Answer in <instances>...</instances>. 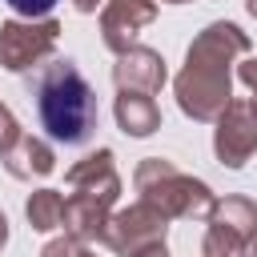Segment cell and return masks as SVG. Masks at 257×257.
Masks as SVG:
<instances>
[{
	"label": "cell",
	"instance_id": "6da1fadb",
	"mask_svg": "<svg viewBox=\"0 0 257 257\" xmlns=\"http://www.w3.org/2000/svg\"><path fill=\"white\" fill-rule=\"evenodd\" d=\"M249 52V36L237 24H209L177 76V104L193 120H217L229 104V60Z\"/></svg>",
	"mask_w": 257,
	"mask_h": 257
},
{
	"label": "cell",
	"instance_id": "7a4b0ae2",
	"mask_svg": "<svg viewBox=\"0 0 257 257\" xmlns=\"http://www.w3.org/2000/svg\"><path fill=\"white\" fill-rule=\"evenodd\" d=\"M36 112L52 141L84 145L96 128V96L72 60H52L36 72Z\"/></svg>",
	"mask_w": 257,
	"mask_h": 257
},
{
	"label": "cell",
	"instance_id": "3957f363",
	"mask_svg": "<svg viewBox=\"0 0 257 257\" xmlns=\"http://www.w3.org/2000/svg\"><path fill=\"white\" fill-rule=\"evenodd\" d=\"M137 193H141L145 205H153L165 217H209L213 205H217L205 181H193L189 173L173 169L161 157L141 161V169H137Z\"/></svg>",
	"mask_w": 257,
	"mask_h": 257
},
{
	"label": "cell",
	"instance_id": "277c9868",
	"mask_svg": "<svg viewBox=\"0 0 257 257\" xmlns=\"http://www.w3.org/2000/svg\"><path fill=\"white\" fill-rule=\"evenodd\" d=\"M257 233V205L249 197H225L209 213V233H205V257H241L249 237Z\"/></svg>",
	"mask_w": 257,
	"mask_h": 257
},
{
	"label": "cell",
	"instance_id": "5b68a950",
	"mask_svg": "<svg viewBox=\"0 0 257 257\" xmlns=\"http://www.w3.org/2000/svg\"><path fill=\"white\" fill-rule=\"evenodd\" d=\"M56 36H60V24L48 16L44 20H8L0 28V64L8 72H24L56 48Z\"/></svg>",
	"mask_w": 257,
	"mask_h": 257
},
{
	"label": "cell",
	"instance_id": "8992f818",
	"mask_svg": "<svg viewBox=\"0 0 257 257\" xmlns=\"http://www.w3.org/2000/svg\"><path fill=\"white\" fill-rule=\"evenodd\" d=\"M165 213H157L153 205H133V209H120V213H112L108 217V225H104V245L112 249V253H120V257H137L141 249H149V245H161L165 241Z\"/></svg>",
	"mask_w": 257,
	"mask_h": 257
},
{
	"label": "cell",
	"instance_id": "52a82bcc",
	"mask_svg": "<svg viewBox=\"0 0 257 257\" xmlns=\"http://www.w3.org/2000/svg\"><path fill=\"white\" fill-rule=\"evenodd\" d=\"M213 149H217L221 165H229V169H241L257 153V112L245 100H229L225 104V112L217 116Z\"/></svg>",
	"mask_w": 257,
	"mask_h": 257
},
{
	"label": "cell",
	"instance_id": "ba28073f",
	"mask_svg": "<svg viewBox=\"0 0 257 257\" xmlns=\"http://www.w3.org/2000/svg\"><path fill=\"white\" fill-rule=\"evenodd\" d=\"M68 197H84V201H100V205H112L116 193H120V177L112 169V153L100 149L92 157H84L80 165L68 169Z\"/></svg>",
	"mask_w": 257,
	"mask_h": 257
},
{
	"label": "cell",
	"instance_id": "9c48e42d",
	"mask_svg": "<svg viewBox=\"0 0 257 257\" xmlns=\"http://www.w3.org/2000/svg\"><path fill=\"white\" fill-rule=\"evenodd\" d=\"M157 16V4L153 0H108L104 16H100V32H104V44L112 52H128L137 32Z\"/></svg>",
	"mask_w": 257,
	"mask_h": 257
},
{
	"label": "cell",
	"instance_id": "30bf717a",
	"mask_svg": "<svg viewBox=\"0 0 257 257\" xmlns=\"http://www.w3.org/2000/svg\"><path fill=\"white\" fill-rule=\"evenodd\" d=\"M112 76H116V88H133V92H161V84H165V60H161L153 48L133 44L128 52H120V60H116Z\"/></svg>",
	"mask_w": 257,
	"mask_h": 257
},
{
	"label": "cell",
	"instance_id": "8fae6325",
	"mask_svg": "<svg viewBox=\"0 0 257 257\" xmlns=\"http://www.w3.org/2000/svg\"><path fill=\"white\" fill-rule=\"evenodd\" d=\"M116 124L128 137H149L153 128H161V108H157V100L149 92L120 88V96H116Z\"/></svg>",
	"mask_w": 257,
	"mask_h": 257
},
{
	"label": "cell",
	"instance_id": "7c38bea8",
	"mask_svg": "<svg viewBox=\"0 0 257 257\" xmlns=\"http://www.w3.org/2000/svg\"><path fill=\"white\" fill-rule=\"evenodd\" d=\"M4 157V165H8V173L12 177H20V181H28V177H48L52 169H56V157H52V149L44 145V141H36V137H20L8 153H0Z\"/></svg>",
	"mask_w": 257,
	"mask_h": 257
},
{
	"label": "cell",
	"instance_id": "4fadbf2b",
	"mask_svg": "<svg viewBox=\"0 0 257 257\" xmlns=\"http://www.w3.org/2000/svg\"><path fill=\"white\" fill-rule=\"evenodd\" d=\"M24 213H28L32 229H40V233L60 229V225H64V197H60L56 189H40V193H32V197H28Z\"/></svg>",
	"mask_w": 257,
	"mask_h": 257
},
{
	"label": "cell",
	"instance_id": "5bb4252c",
	"mask_svg": "<svg viewBox=\"0 0 257 257\" xmlns=\"http://www.w3.org/2000/svg\"><path fill=\"white\" fill-rule=\"evenodd\" d=\"M40 257H92V253L84 249V241H76V237H60V241H48Z\"/></svg>",
	"mask_w": 257,
	"mask_h": 257
},
{
	"label": "cell",
	"instance_id": "9a60e30c",
	"mask_svg": "<svg viewBox=\"0 0 257 257\" xmlns=\"http://www.w3.org/2000/svg\"><path fill=\"white\" fill-rule=\"evenodd\" d=\"M12 12H20V16H28V20H44L48 12H52V4L56 0H4Z\"/></svg>",
	"mask_w": 257,
	"mask_h": 257
},
{
	"label": "cell",
	"instance_id": "2e32d148",
	"mask_svg": "<svg viewBox=\"0 0 257 257\" xmlns=\"http://www.w3.org/2000/svg\"><path fill=\"white\" fill-rule=\"evenodd\" d=\"M237 76H241V80H245V84L253 88V100H249V108L257 112V60H245V64L237 68Z\"/></svg>",
	"mask_w": 257,
	"mask_h": 257
},
{
	"label": "cell",
	"instance_id": "e0dca14e",
	"mask_svg": "<svg viewBox=\"0 0 257 257\" xmlns=\"http://www.w3.org/2000/svg\"><path fill=\"white\" fill-rule=\"evenodd\" d=\"M72 4H76V12H96L104 0H72Z\"/></svg>",
	"mask_w": 257,
	"mask_h": 257
},
{
	"label": "cell",
	"instance_id": "ac0fdd59",
	"mask_svg": "<svg viewBox=\"0 0 257 257\" xmlns=\"http://www.w3.org/2000/svg\"><path fill=\"white\" fill-rule=\"evenodd\" d=\"M137 257H165V241H161V245H149V249H141Z\"/></svg>",
	"mask_w": 257,
	"mask_h": 257
},
{
	"label": "cell",
	"instance_id": "d6986e66",
	"mask_svg": "<svg viewBox=\"0 0 257 257\" xmlns=\"http://www.w3.org/2000/svg\"><path fill=\"white\" fill-rule=\"evenodd\" d=\"M241 257H257V233L249 237V245H245V253H241Z\"/></svg>",
	"mask_w": 257,
	"mask_h": 257
},
{
	"label": "cell",
	"instance_id": "ffe728a7",
	"mask_svg": "<svg viewBox=\"0 0 257 257\" xmlns=\"http://www.w3.org/2000/svg\"><path fill=\"white\" fill-rule=\"evenodd\" d=\"M4 241H8V221H4V213H0V249H4Z\"/></svg>",
	"mask_w": 257,
	"mask_h": 257
},
{
	"label": "cell",
	"instance_id": "44dd1931",
	"mask_svg": "<svg viewBox=\"0 0 257 257\" xmlns=\"http://www.w3.org/2000/svg\"><path fill=\"white\" fill-rule=\"evenodd\" d=\"M249 12H253V16H257V0H249Z\"/></svg>",
	"mask_w": 257,
	"mask_h": 257
},
{
	"label": "cell",
	"instance_id": "7402d4cb",
	"mask_svg": "<svg viewBox=\"0 0 257 257\" xmlns=\"http://www.w3.org/2000/svg\"><path fill=\"white\" fill-rule=\"evenodd\" d=\"M169 4H185V0H169Z\"/></svg>",
	"mask_w": 257,
	"mask_h": 257
},
{
	"label": "cell",
	"instance_id": "603a6c76",
	"mask_svg": "<svg viewBox=\"0 0 257 257\" xmlns=\"http://www.w3.org/2000/svg\"><path fill=\"white\" fill-rule=\"evenodd\" d=\"M0 112H4V104H0Z\"/></svg>",
	"mask_w": 257,
	"mask_h": 257
},
{
	"label": "cell",
	"instance_id": "cb8c5ba5",
	"mask_svg": "<svg viewBox=\"0 0 257 257\" xmlns=\"http://www.w3.org/2000/svg\"><path fill=\"white\" fill-rule=\"evenodd\" d=\"M201 257H205V253H201Z\"/></svg>",
	"mask_w": 257,
	"mask_h": 257
}]
</instances>
